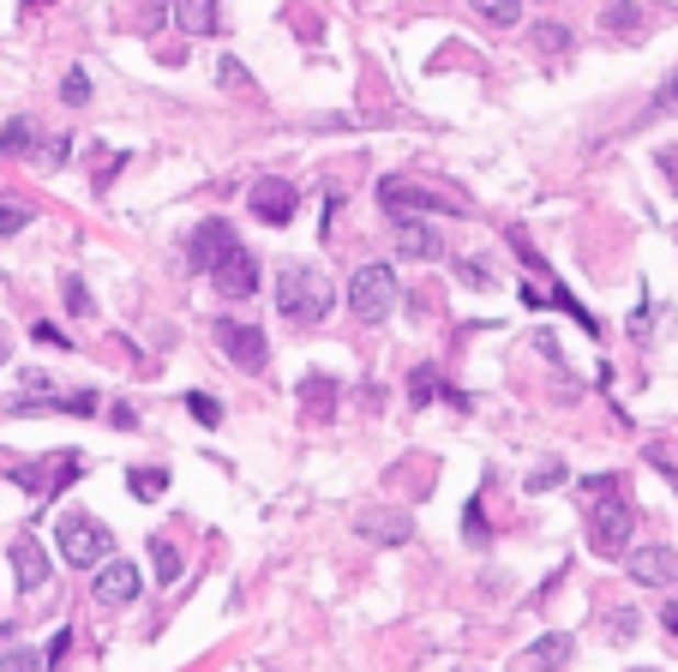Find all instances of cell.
Listing matches in <instances>:
<instances>
[{"instance_id": "cell-23", "label": "cell", "mask_w": 678, "mask_h": 672, "mask_svg": "<svg viewBox=\"0 0 678 672\" xmlns=\"http://www.w3.org/2000/svg\"><path fill=\"white\" fill-rule=\"evenodd\" d=\"M529 48H534V55H570V31H565V24H534Z\"/></svg>"}, {"instance_id": "cell-19", "label": "cell", "mask_w": 678, "mask_h": 672, "mask_svg": "<svg viewBox=\"0 0 678 672\" xmlns=\"http://www.w3.org/2000/svg\"><path fill=\"white\" fill-rule=\"evenodd\" d=\"M174 19L187 36H216V0H174Z\"/></svg>"}, {"instance_id": "cell-34", "label": "cell", "mask_w": 678, "mask_h": 672, "mask_svg": "<svg viewBox=\"0 0 678 672\" xmlns=\"http://www.w3.org/2000/svg\"><path fill=\"white\" fill-rule=\"evenodd\" d=\"M463 528H468V540H475V547L486 540V528H481V499H468V516H463Z\"/></svg>"}, {"instance_id": "cell-26", "label": "cell", "mask_w": 678, "mask_h": 672, "mask_svg": "<svg viewBox=\"0 0 678 672\" xmlns=\"http://www.w3.org/2000/svg\"><path fill=\"white\" fill-rule=\"evenodd\" d=\"M553 487H565V463H558V456H541V463L529 468V492H553Z\"/></svg>"}, {"instance_id": "cell-38", "label": "cell", "mask_w": 678, "mask_h": 672, "mask_svg": "<svg viewBox=\"0 0 678 672\" xmlns=\"http://www.w3.org/2000/svg\"><path fill=\"white\" fill-rule=\"evenodd\" d=\"M162 19H169V0H150V31H157Z\"/></svg>"}, {"instance_id": "cell-25", "label": "cell", "mask_w": 678, "mask_h": 672, "mask_svg": "<svg viewBox=\"0 0 678 672\" xmlns=\"http://www.w3.org/2000/svg\"><path fill=\"white\" fill-rule=\"evenodd\" d=\"M439 366H415V373H408V402H415V409H427L432 397H439Z\"/></svg>"}, {"instance_id": "cell-22", "label": "cell", "mask_w": 678, "mask_h": 672, "mask_svg": "<svg viewBox=\"0 0 678 672\" xmlns=\"http://www.w3.org/2000/svg\"><path fill=\"white\" fill-rule=\"evenodd\" d=\"M126 487H133V499H162V492H169V468H133V475H126Z\"/></svg>"}, {"instance_id": "cell-35", "label": "cell", "mask_w": 678, "mask_h": 672, "mask_svg": "<svg viewBox=\"0 0 678 672\" xmlns=\"http://www.w3.org/2000/svg\"><path fill=\"white\" fill-rule=\"evenodd\" d=\"M456 271H463V283H486V276H493L481 259H463V264H456Z\"/></svg>"}, {"instance_id": "cell-27", "label": "cell", "mask_w": 678, "mask_h": 672, "mask_svg": "<svg viewBox=\"0 0 678 672\" xmlns=\"http://www.w3.org/2000/svg\"><path fill=\"white\" fill-rule=\"evenodd\" d=\"M60 103H67V109H84V103H91V79H84L79 67H72L67 79H60Z\"/></svg>"}, {"instance_id": "cell-17", "label": "cell", "mask_w": 678, "mask_h": 672, "mask_svg": "<svg viewBox=\"0 0 678 672\" xmlns=\"http://www.w3.org/2000/svg\"><path fill=\"white\" fill-rule=\"evenodd\" d=\"M337 402H342L337 378H325V373L301 378V409H306V421H330V414H337Z\"/></svg>"}, {"instance_id": "cell-28", "label": "cell", "mask_w": 678, "mask_h": 672, "mask_svg": "<svg viewBox=\"0 0 678 672\" xmlns=\"http://www.w3.org/2000/svg\"><path fill=\"white\" fill-rule=\"evenodd\" d=\"M0 672H43L36 649H0Z\"/></svg>"}, {"instance_id": "cell-7", "label": "cell", "mask_w": 678, "mask_h": 672, "mask_svg": "<svg viewBox=\"0 0 678 672\" xmlns=\"http://www.w3.org/2000/svg\"><path fill=\"white\" fill-rule=\"evenodd\" d=\"M378 198H385L391 217H408V210H444V217H463V198H444L432 186H415V181H378Z\"/></svg>"}, {"instance_id": "cell-20", "label": "cell", "mask_w": 678, "mask_h": 672, "mask_svg": "<svg viewBox=\"0 0 678 672\" xmlns=\"http://www.w3.org/2000/svg\"><path fill=\"white\" fill-rule=\"evenodd\" d=\"M475 7L481 24H493V31H517L522 24V0H468Z\"/></svg>"}, {"instance_id": "cell-18", "label": "cell", "mask_w": 678, "mask_h": 672, "mask_svg": "<svg viewBox=\"0 0 678 672\" xmlns=\"http://www.w3.org/2000/svg\"><path fill=\"white\" fill-rule=\"evenodd\" d=\"M565 661H570V630H546V637L529 649V667L534 672H558Z\"/></svg>"}, {"instance_id": "cell-4", "label": "cell", "mask_w": 678, "mask_h": 672, "mask_svg": "<svg viewBox=\"0 0 678 672\" xmlns=\"http://www.w3.org/2000/svg\"><path fill=\"white\" fill-rule=\"evenodd\" d=\"M55 547H60V559H67V565L97 570L102 559H109L114 535H109V523H97V516L67 511V516H60V528H55Z\"/></svg>"}, {"instance_id": "cell-6", "label": "cell", "mask_w": 678, "mask_h": 672, "mask_svg": "<svg viewBox=\"0 0 678 672\" xmlns=\"http://www.w3.org/2000/svg\"><path fill=\"white\" fill-rule=\"evenodd\" d=\"M216 342H223V354L240 366V373H264V366H271V342H264V331H259V324L216 319Z\"/></svg>"}, {"instance_id": "cell-11", "label": "cell", "mask_w": 678, "mask_h": 672, "mask_svg": "<svg viewBox=\"0 0 678 672\" xmlns=\"http://www.w3.org/2000/svg\"><path fill=\"white\" fill-rule=\"evenodd\" d=\"M228 247H235V228H228L223 217H211V223H199V228H193V240H187V264L211 276L216 264L228 259Z\"/></svg>"}, {"instance_id": "cell-30", "label": "cell", "mask_w": 678, "mask_h": 672, "mask_svg": "<svg viewBox=\"0 0 678 672\" xmlns=\"http://www.w3.org/2000/svg\"><path fill=\"white\" fill-rule=\"evenodd\" d=\"M24 223H31V210H24V205H12V198H0V235H19Z\"/></svg>"}, {"instance_id": "cell-12", "label": "cell", "mask_w": 678, "mask_h": 672, "mask_svg": "<svg viewBox=\"0 0 678 672\" xmlns=\"http://www.w3.org/2000/svg\"><path fill=\"white\" fill-rule=\"evenodd\" d=\"M624 570H631V582H643V589H667L678 577V553L673 547H631Z\"/></svg>"}, {"instance_id": "cell-14", "label": "cell", "mask_w": 678, "mask_h": 672, "mask_svg": "<svg viewBox=\"0 0 678 672\" xmlns=\"http://www.w3.org/2000/svg\"><path fill=\"white\" fill-rule=\"evenodd\" d=\"M12 570H19V589L24 594H36L48 582V553H43V540L36 535H19L12 540Z\"/></svg>"}, {"instance_id": "cell-37", "label": "cell", "mask_w": 678, "mask_h": 672, "mask_svg": "<svg viewBox=\"0 0 678 672\" xmlns=\"http://www.w3.org/2000/svg\"><path fill=\"white\" fill-rule=\"evenodd\" d=\"M660 625H667V637L678 642V601H667V613H660Z\"/></svg>"}, {"instance_id": "cell-16", "label": "cell", "mask_w": 678, "mask_h": 672, "mask_svg": "<svg viewBox=\"0 0 678 672\" xmlns=\"http://www.w3.org/2000/svg\"><path fill=\"white\" fill-rule=\"evenodd\" d=\"M600 31L619 36V43H636V36H648V12L636 7V0H612V7L600 12Z\"/></svg>"}, {"instance_id": "cell-15", "label": "cell", "mask_w": 678, "mask_h": 672, "mask_svg": "<svg viewBox=\"0 0 678 672\" xmlns=\"http://www.w3.org/2000/svg\"><path fill=\"white\" fill-rule=\"evenodd\" d=\"M391 240L403 259H439V235H432L420 217H391Z\"/></svg>"}, {"instance_id": "cell-32", "label": "cell", "mask_w": 678, "mask_h": 672, "mask_svg": "<svg viewBox=\"0 0 678 672\" xmlns=\"http://www.w3.org/2000/svg\"><path fill=\"white\" fill-rule=\"evenodd\" d=\"M607 625H612V637L624 642V637H636V625H643V618H636V613H624V606H619V613H612Z\"/></svg>"}, {"instance_id": "cell-5", "label": "cell", "mask_w": 678, "mask_h": 672, "mask_svg": "<svg viewBox=\"0 0 678 672\" xmlns=\"http://www.w3.org/2000/svg\"><path fill=\"white\" fill-rule=\"evenodd\" d=\"M79 456L60 451V456H36V463H19L12 468V487H24L31 499H43V492H67L72 480H79Z\"/></svg>"}, {"instance_id": "cell-33", "label": "cell", "mask_w": 678, "mask_h": 672, "mask_svg": "<svg viewBox=\"0 0 678 672\" xmlns=\"http://www.w3.org/2000/svg\"><path fill=\"white\" fill-rule=\"evenodd\" d=\"M673 109H678V72H673V79L655 91V114H673Z\"/></svg>"}, {"instance_id": "cell-3", "label": "cell", "mask_w": 678, "mask_h": 672, "mask_svg": "<svg viewBox=\"0 0 678 672\" xmlns=\"http://www.w3.org/2000/svg\"><path fill=\"white\" fill-rule=\"evenodd\" d=\"M631 528H636V511L624 492H607V499H588V547L600 559H619L631 547Z\"/></svg>"}, {"instance_id": "cell-10", "label": "cell", "mask_w": 678, "mask_h": 672, "mask_svg": "<svg viewBox=\"0 0 678 672\" xmlns=\"http://www.w3.org/2000/svg\"><path fill=\"white\" fill-rule=\"evenodd\" d=\"M138 589H145L138 565H126V559H102V565H97V582H91L97 606H133Z\"/></svg>"}, {"instance_id": "cell-40", "label": "cell", "mask_w": 678, "mask_h": 672, "mask_svg": "<svg viewBox=\"0 0 678 672\" xmlns=\"http://www.w3.org/2000/svg\"><path fill=\"white\" fill-rule=\"evenodd\" d=\"M636 672H655V667H636Z\"/></svg>"}, {"instance_id": "cell-2", "label": "cell", "mask_w": 678, "mask_h": 672, "mask_svg": "<svg viewBox=\"0 0 678 672\" xmlns=\"http://www.w3.org/2000/svg\"><path fill=\"white\" fill-rule=\"evenodd\" d=\"M396 300H403V283H396L391 264H361V271L349 276V312L361 324H385L396 312Z\"/></svg>"}, {"instance_id": "cell-1", "label": "cell", "mask_w": 678, "mask_h": 672, "mask_svg": "<svg viewBox=\"0 0 678 672\" xmlns=\"http://www.w3.org/2000/svg\"><path fill=\"white\" fill-rule=\"evenodd\" d=\"M330 307H337V288L318 264H283L276 271V312L289 324H318Z\"/></svg>"}, {"instance_id": "cell-9", "label": "cell", "mask_w": 678, "mask_h": 672, "mask_svg": "<svg viewBox=\"0 0 678 672\" xmlns=\"http://www.w3.org/2000/svg\"><path fill=\"white\" fill-rule=\"evenodd\" d=\"M252 217H259L264 228H289L294 223V210H301V198H294V186L289 181H276V174H264V181H252Z\"/></svg>"}, {"instance_id": "cell-13", "label": "cell", "mask_w": 678, "mask_h": 672, "mask_svg": "<svg viewBox=\"0 0 678 672\" xmlns=\"http://www.w3.org/2000/svg\"><path fill=\"white\" fill-rule=\"evenodd\" d=\"M354 528H361L366 540H378V547H403V540L415 535L408 511H361V516H354Z\"/></svg>"}, {"instance_id": "cell-21", "label": "cell", "mask_w": 678, "mask_h": 672, "mask_svg": "<svg viewBox=\"0 0 678 672\" xmlns=\"http://www.w3.org/2000/svg\"><path fill=\"white\" fill-rule=\"evenodd\" d=\"M36 150V126L31 121H7L0 126V157H31Z\"/></svg>"}, {"instance_id": "cell-39", "label": "cell", "mask_w": 678, "mask_h": 672, "mask_svg": "<svg viewBox=\"0 0 678 672\" xmlns=\"http://www.w3.org/2000/svg\"><path fill=\"white\" fill-rule=\"evenodd\" d=\"M0 361H7V342H0Z\"/></svg>"}, {"instance_id": "cell-36", "label": "cell", "mask_w": 678, "mask_h": 672, "mask_svg": "<svg viewBox=\"0 0 678 672\" xmlns=\"http://www.w3.org/2000/svg\"><path fill=\"white\" fill-rule=\"evenodd\" d=\"M36 342H48V349H72V342H67V337H60V331H55V324H36Z\"/></svg>"}, {"instance_id": "cell-24", "label": "cell", "mask_w": 678, "mask_h": 672, "mask_svg": "<svg viewBox=\"0 0 678 672\" xmlns=\"http://www.w3.org/2000/svg\"><path fill=\"white\" fill-rule=\"evenodd\" d=\"M150 565H157V582L169 589V582H181V553H174V540H150Z\"/></svg>"}, {"instance_id": "cell-29", "label": "cell", "mask_w": 678, "mask_h": 672, "mask_svg": "<svg viewBox=\"0 0 678 672\" xmlns=\"http://www.w3.org/2000/svg\"><path fill=\"white\" fill-rule=\"evenodd\" d=\"M60 295H67V312H79V319L91 312V288H84L79 276H67V283H60Z\"/></svg>"}, {"instance_id": "cell-8", "label": "cell", "mask_w": 678, "mask_h": 672, "mask_svg": "<svg viewBox=\"0 0 678 672\" xmlns=\"http://www.w3.org/2000/svg\"><path fill=\"white\" fill-rule=\"evenodd\" d=\"M211 283H216V295L223 300H247V295H259V259H252L247 247H228V259L211 271Z\"/></svg>"}, {"instance_id": "cell-31", "label": "cell", "mask_w": 678, "mask_h": 672, "mask_svg": "<svg viewBox=\"0 0 678 672\" xmlns=\"http://www.w3.org/2000/svg\"><path fill=\"white\" fill-rule=\"evenodd\" d=\"M187 409H193V414H199L204 426H216V421H223V409H216L211 397H199V390H193V397H187Z\"/></svg>"}]
</instances>
